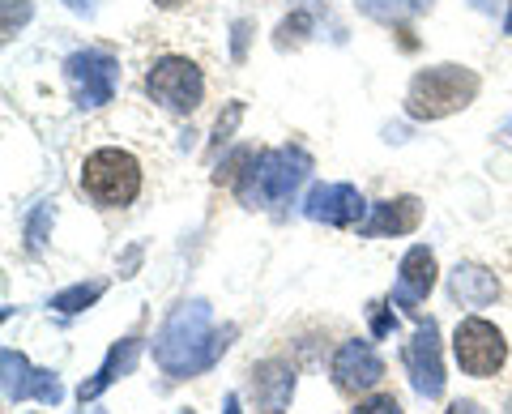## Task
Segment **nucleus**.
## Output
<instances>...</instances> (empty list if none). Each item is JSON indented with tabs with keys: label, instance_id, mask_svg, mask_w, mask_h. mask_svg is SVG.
<instances>
[{
	"label": "nucleus",
	"instance_id": "1",
	"mask_svg": "<svg viewBox=\"0 0 512 414\" xmlns=\"http://www.w3.org/2000/svg\"><path fill=\"white\" fill-rule=\"evenodd\" d=\"M231 338H235V325L214 329V308L205 304V299H184L163 321V329H158L154 363L171 380H192V376L210 372L214 363L227 355Z\"/></svg>",
	"mask_w": 512,
	"mask_h": 414
},
{
	"label": "nucleus",
	"instance_id": "2",
	"mask_svg": "<svg viewBox=\"0 0 512 414\" xmlns=\"http://www.w3.org/2000/svg\"><path fill=\"white\" fill-rule=\"evenodd\" d=\"M478 90H483V77L466 65H431L419 69L406 86V116L410 120H448L457 111H466Z\"/></svg>",
	"mask_w": 512,
	"mask_h": 414
},
{
	"label": "nucleus",
	"instance_id": "3",
	"mask_svg": "<svg viewBox=\"0 0 512 414\" xmlns=\"http://www.w3.org/2000/svg\"><path fill=\"white\" fill-rule=\"evenodd\" d=\"M312 171V158L303 154L299 146H278V150H261L248 163L244 180L235 184L239 201L248 210H269V205H282L295 197V188L308 180Z\"/></svg>",
	"mask_w": 512,
	"mask_h": 414
},
{
	"label": "nucleus",
	"instance_id": "4",
	"mask_svg": "<svg viewBox=\"0 0 512 414\" xmlns=\"http://www.w3.org/2000/svg\"><path fill=\"white\" fill-rule=\"evenodd\" d=\"M82 193L99 210H124L141 197V163L120 146H99L82 163Z\"/></svg>",
	"mask_w": 512,
	"mask_h": 414
},
{
	"label": "nucleus",
	"instance_id": "5",
	"mask_svg": "<svg viewBox=\"0 0 512 414\" xmlns=\"http://www.w3.org/2000/svg\"><path fill=\"white\" fill-rule=\"evenodd\" d=\"M146 94L171 111V116H192L205 99V77L197 69V60L188 56H158L146 73Z\"/></svg>",
	"mask_w": 512,
	"mask_h": 414
},
{
	"label": "nucleus",
	"instance_id": "6",
	"mask_svg": "<svg viewBox=\"0 0 512 414\" xmlns=\"http://www.w3.org/2000/svg\"><path fill=\"white\" fill-rule=\"evenodd\" d=\"M64 77H69L73 103L82 111H94V107H107L111 99H116L120 60L99 52V47H86V52H73L69 60H64Z\"/></svg>",
	"mask_w": 512,
	"mask_h": 414
},
{
	"label": "nucleus",
	"instance_id": "7",
	"mask_svg": "<svg viewBox=\"0 0 512 414\" xmlns=\"http://www.w3.org/2000/svg\"><path fill=\"white\" fill-rule=\"evenodd\" d=\"M453 355H457V363H461V372L466 376L487 380L508 363V342H504V333L487 321V316H466V321L457 325V333H453Z\"/></svg>",
	"mask_w": 512,
	"mask_h": 414
},
{
	"label": "nucleus",
	"instance_id": "8",
	"mask_svg": "<svg viewBox=\"0 0 512 414\" xmlns=\"http://www.w3.org/2000/svg\"><path fill=\"white\" fill-rule=\"evenodd\" d=\"M406 372H410V385L419 397H427V402H436V397H444V355H440V329L436 321H423L419 316V329H414V338L406 342Z\"/></svg>",
	"mask_w": 512,
	"mask_h": 414
},
{
	"label": "nucleus",
	"instance_id": "9",
	"mask_svg": "<svg viewBox=\"0 0 512 414\" xmlns=\"http://www.w3.org/2000/svg\"><path fill=\"white\" fill-rule=\"evenodd\" d=\"M329 376H333V389H338V393L363 397V393H372L380 380H384V359L376 355L372 342L350 338V342H342L338 350H333Z\"/></svg>",
	"mask_w": 512,
	"mask_h": 414
},
{
	"label": "nucleus",
	"instance_id": "10",
	"mask_svg": "<svg viewBox=\"0 0 512 414\" xmlns=\"http://www.w3.org/2000/svg\"><path fill=\"white\" fill-rule=\"evenodd\" d=\"M0 372H5V397L13 406L18 402H43V406H60L64 385L56 372L47 368H30V359L18 355V350H0Z\"/></svg>",
	"mask_w": 512,
	"mask_h": 414
},
{
	"label": "nucleus",
	"instance_id": "11",
	"mask_svg": "<svg viewBox=\"0 0 512 414\" xmlns=\"http://www.w3.org/2000/svg\"><path fill=\"white\" fill-rule=\"evenodd\" d=\"M303 214L312 222H325V227H359L367 201L355 184H316L303 201Z\"/></svg>",
	"mask_w": 512,
	"mask_h": 414
},
{
	"label": "nucleus",
	"instance_id": "12",
	"mask_svg": "<svg viewBox=\"0 0 512 414\" xmlns=\"http://www.w3.org/2000/svg\"><path fill=\"white\" fill-rule=\"evenodd\" d=\"M295 363L286 359H261L256 368L248 372V393L261 414H286L291 410V397H295Z\"/></svg>",
	"mask_w": 512,
	"mask_h": 414
},
{
	"label": "nucleus",
	"instance_id": "13",
	"mask_svg": "<svg viewBox=\"0 0 512 414\" xmlns=\"http://www.w3.org/2000/svg\"><path fill=\"white\" fill-rule=\"evenodd\" d=\"M436 282H440L436 252L423 248V244H414L406 257H402V269H397V295H393V304L406 308L410 316H419V308H414V304L436 291Z\"/></svg>",
	"mask_w": 512,
	"mask_h": 414
},
{
	"label": "nucleus",
	"instance_id": "14",
	"mask_svg": "<svg viewBox=\"0 0 512 414\" xmlns=\"http://www.w3.org/2000/svg\"><path fill=\"white\" fill-rule=\"evenodd\" d=\"M423 222V201L419 197H389L372 205V218L359 222L363 240H384V235H410Z\"/></svg>",
	"mask_w": 512,
	"mask_h": 414
},
{
	"label": "nucleus",
	"instance_id": "15",
	"mask_svg": "<svg viewBox=\"0 0 512 414\" xmlns=\"http://www.w3.org/2000/svg\"><path fill=\"white\" fill-rule=\"evenodd\" d=\"M137 359H141V338L133 333V338H120V342H111L107 350V359L99 363V372H94L90 380H82V389H77V402H99V397L116 385V380H124L128 372L137 368Z\"/></svg>",
	"mask_w": 512,
	"mask_h": 414
},
{
	"label": "nucleus",
	"instance_id": "16",
	"mask_svg": "<svg viewBox=\"0 0 512 414\" xmlns=\"http://www.w3.org/2000/svg\"><path fill=\"white\" fill-rule=\"evenodd\" d=\"M448 295L466 308H487L500 299V278L483 265H457L453 274H448Z\"/></svg>",
	"mask_w": 512,
	"mask_h": 414
},
{
	"label": "nucleus",
	"instance_id": "17",
	"mask_svg": "<svg viewBox=\"0 0 512 414\" xmlns=\"http://www.w3.org/2000/svg\"><path fill=\"white\" fill-rule=\"evenodd\" d=\"M359 9L372 22L393 26V22H406V18H419V13H427L431 0H359Z\"/></svg>",
	"mask_w": 512,
	"mask_h": 414
},
{
	"label": "nucleus",
	"instance_id": "18",
	"mask_svg": "<svg viewBox=\"0 0 512 414\" xmlns=\"http://www.w3.org/2000/svg\"><path fill=\"white\" fill-rule=\"evenodd\" d=\"M103 291H107V282H77V286H69V291H60V295H52V308L56 312H64V316H73V312H86V308H94L103 299Z\"/></svg>",
	"mask_w": 512,
	"mask_h": 414
},
{
	"label": "nucleus",
	"instance_id": "19",
	"mask_svg": "<svg viewBox=\"0 0 512 414\" xmlns=\"http://www.w3.org/2000/svg\"><path fill=\"white\" fill-rule=\"evenodd\" d=\"M52 222H56V210L52 205H35V214L26 218V252L30 257H39L43 252V244H47V231H52Z\"/></svg>",
	"mask_w": 512,
	"mask_h": 414
},
{
	"label": "nucleus",
	"instance_id": "20",
	"mask_svg": "<svg viewBox=\"0 0 512 414\" xmlns=\"http://www.w3.org/2000/svg\"><path fill=\"white\" fill-rule=\"evenodd\" d=\"M252 158H256V150H248V146H239L231 158H227V163H218V171H214V184H239V180H244V171H248V163H252Z\"/></svg>",
	"mask_w": 512,
	"mask_h": 414
},
{
	"label": "nucleus",
	"instance_id": "21",
	"mask_svg": "<svg viewBox=\"0 0 512 414\" xmlns=\"http://www.w3.org/2000/svg\"><path fill=\"white\" fill-rule=\"evenodd\" d=\"M30 18H35V0H5V22H0V35L13 39Z\"/></svg>",
	"mask_w": 512,
	"mask_h": 414
},
{
	"label": "nucleus",
	"instance_id": "22",
	"mask_svg": "<svg viewBox=\"0 0 512 414\" xmlns=\"http://www.w3.org/2000/svg\"><path fill=\"white\" fill-rule=\"evenodd\" d=\"M350 414H406V410H402V402H397L393 393H367V397H359Z\"/></svg>",
	"mask_w": 512,
	"mask_h": 414
},
{
	"label": "nucleus",
	"instance_id": "23",
	"mask_svg": "<svg viewBox=\"0 0 512 414\" xmlns=\"http://www.w3.org/2000/svg\"><path fill=\"white\" fill-rule=\"evenodd\" d=\"M312 30V13H295V18H286L282 26H278V47H295V43H303V35Z\"/></svg>",
	"mask_w": 512,
	"mask_h": 414
},
{
	"label": "nucleus",
	"instance_id": "24",
	"mask_svg": "<svg viewBox=\"0 0 512 414\" xmlns=\"http://www.w3.org/2000/svg\"><path fill=\"white\" fill-rule=\"evenodd\" d=\"M239 120H244V103H227V116H218V124H214V146H210V150H222V146H227Z\"/></svg>",
	"mask_w": 512,
	"mask_h": 414
},
{
	"label": "nucleus",
	"instance_id": "25",
	"mask_svg": "<svg viewBox=\"0 0 512 414\" xmlns=\"http://www.w3.org/2000/svg\"><path fill=\"white\" fill-rule=\"evenodd\" d=\"M397 321H393V316L389 312H384V304H372V333H376V338H384V333H389Z\"/></svg>",
	"mask_w": 512,
	"mask_h": 414
},
{
	"label": "nucleus",
	"instance_id": "26",
	"mask_svg": "<svg viewBox=\"0 0 512 414\" xmlns=\"http://www.w3.org/2000/svg\"><path fill=\"white\" fill-rule=\"evenodd\" d=\"M444 414H487L478 402H470V397H457V402H448V410Z\"/></svg>",
	"mask_w": 512,
	"mask_h": 414
},
{
	"label": "nucleus",
	"instance_id": "27",
	"mask_svg": "<svg viewBox=\"0 0 512 414\" xmlns=\"http://www.w3.org/2000/svg\"><path fill=\"white\" fill-rule=\"evenodd\" d=\"M248 22H235V60H244V52H248Z\"/></svg>",
	"mask_w": 512,
	"mask_h": 414
},
{
	"label": "nucleus",
	"instance_id": "28",
	"mask_svg": "<svg viewBox=\"0 0 512 414\" xmlns=\"http://www.w3.org/2000/svg\"><path fill=\"white\" fill-rule=\"evenodd\" d=\"M64 5H69L77 18H90V13H94V0H64Z\"/></svg>",
	"mask_w": 512,
	"mask_h": 414
},
{
	"label": "nucleus",
	"instance_id": "29",
	"mask_svg": "<svg viewBox=\"0 0 512 414\" xmlns=\"http://www.w3.org/2000/svg\"><path fill=\"white\" fill-rule=\"evenodd\" d=\"M222 414H244V410H239V393H227V402H222Z\"/></svg>",
	"mask_w": 512,
	"mask_h": 414
},
{
	"label": "nucleus",
	"instance_id": "30",
	"mask_svg": "<svg viewBox=\"0 0 512 414\" xmlns=\"http://www.w3.org/2000/svg\"><path fill=\"white\" fill-rule=\"evenodd\" d=\"M154 5H158V9H180L184 0H154Z\"/></svg>",
	"mask_w": 512,
	"mask_h": 414
},
{
	"label": "nucleus",
	"instance_id": "31",
	"mask_svg": "<svg viewBox=\"0 0 512 414\" xmlns=\"http://www.w3.org/2000/svg\"><path fill=\"white\" fill-rule=\"evenodd\" d=\"M504 35H512V5H508V18H504Z\"/></svg>",
	"mask_w": 512,
	"mask_h": 414
},
{
	"label": "nucleus",
	"instance_id": "32",
	"mask_svg": "<svg viewBox=\"0 0 512 414\" xmlns=\"http://www.w3.org/2000/svg\"><path fill=\"white\" fill-rule=\"evenodd\" d=\"M508 414H512V397H508Z\"/></svg>",
	"mask_w": 512,
	"mask_h": 414
},
{
	"label": "nucleus",
	"instance_id": "33",
	"mask_svg": "<svg viewBox=\"0 0 512 414\" xmlns=\"http://www.w3.org/2000/svg\"><path fill=\"white\" fill-rule=\"evenodd\" d=\"M180 414H197V410H180Z\"/></svg>",
	"mask_w": 512,
	"mask_h": 414
}]
</instances>
